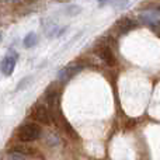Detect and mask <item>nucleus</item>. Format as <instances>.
<instances>
[{"label":"nucleus","instance_id":"obj_1","mask_svg":"<svg viewBox=\"0 0 160 160\" xmlns=\"http://www.w3.org/2000/svg\"><path fill=\"white\" fill-rule=\"evenodd\" d=\"M41 136V128L37 124H25L18 129V139L22 142H34Z\"/></svg>","mask_w":160,"mask_h":160},{"label":"nucleus","instance_id":"obj_2","mask_svg":"<svg viewBox=\"0 0 160 160\" xmlns=\"http://www.w3.org/2000/svg\"><path fill=\"white\" fill-rule=\"evenodd\" d=\"M139 20L142 24H146L149 28H152L153 31L159 32L160 31V11H145V13L139 14Z\"/></svg>","mask_w":160,"mask_h":160},{"label":"nucleus","instance_id":"obj_3","mask_svg":"<svg viewBox=\"0 0 160 160\" xmlns=\"http://www.w3.org/2000/svg\"><path fill=\"white\" fill-rule=\"evenodd\" d=\"M96 52L108 66H114V65H115V56H114L112 49H111V47L107 42L100 41L98 44L96 45Z\"/></svg>","mask_w":160,"mask_h":160},{"label":"nucleus","instance_id":"obj_4","mask_svg":"<svg viewBox=\"0 0 160 160\" xmlns=\"http://www.w3.org/2000/svg\"><path fill=\"white\" fill-rule=\"evenodd\" d=\"M17 53L14 52H10L8 55H6L3 58V61L0 62V69H2L3 75L4 76H11L14 72V68H16V63H17Z\"/></svg>","mask_w":160,"mask_h":160},{"label":"nucleus","instance_id":"obj_5","mask_svg":"<svg viewBox=\"0 0 160 160\" xmlns=\"http://www.w3.org/2000/svg\"><path fill=\"white\" fill-rule=\"evenodd\" d=\"M83 66L82 65H69V66H65L63 69H61L58 72V80L62 83L69 82L72 78H75L79 72H82Z\"/></svg>","mask_w":160,"mask_h":160},{"label":"nucleus","instance_id":"obj_6","mask_svg":"<svg viewBox=\"0 0 160 160\" xmlns=\"http://www.w3.org/2000/svg\"><path fill=\"white\" fill-rule=\"evenodd\" d=\"M32 115L35 118V121L41 122L42 125H49L51 124V117H49V112L48 110L44 107V105L38 104L34 107V111H32Z\"/></svg>","mask_w":160,"mask_h":160},{"label":"nucleus","instance_id":"obj_7","mask_svg":"<svg viewBox=\"0 0 160 160\" xmlns=\"http://www.w3.org/2000/svg\"><path fill=\"white\" fill-rule=\"evenodd\" d=\"M115 25L118 27L119 32H128V31L133 30L136 27V22L133 20L128 18V17H124V18H119L118 21L115 22Z\"/></svg>","mask_w":160,"mask_h":160},{"label":"nucleus","instance_id":"obj_8","mask_svg":"<svg viewBox=\"0 0 160 160\" xmlns=\"http://www.w3.org/2000/svg\"><path fill=\"white\" fill-rule=\"evenodd\" d=\"M37 42H38V37H37V34L35 32H28L27 35H25L22 44H24L25 48H32V47L37 45Z\"/></svg>","mask_w":160,"mask_h":160},{"label":"nucleus","instance_id":"obj_9","mask_svg":"<svg viewBox=\"0 0 160 160\" xmlns=\"http://www.w3.org/2000/svg\"><path fill=\"white\" fill-rule=\"evenodd\" d=\"M4 160H25V155L21 152V150H13V152L7 153L4 156Z\"/></svg>","mask_w":160,"mask_h":160},{"label":"nucleus","instance_id":"obj_10","mask_svg":"<svg viewBox=\"0 0 160 160\" xmlns=\"http://www.w3.org/2000/svg\"><path fill=\"white\" fill-rule=\"evenodd\" d=\"M112 7L115 10H125L128 7V0H112Z\"/></svg>","mask_w":160,"mask_h":160},{"label":"nucleus","instance_id":"obj_11","mask_svg":"<svg viewBox=\"0 0 160 160\" xmlns=\"http://www.w3.org/2000/svg\"><path fill=\"white\" fill-rule=\"evenodd\" d=\"M30 78H27V79H24V80H22V82H21V84H18V86H17V90H21V88H24V86L25 84H27V82H30Z\"/></svg>","mask_w":160,"mask_h":160},{"label":"nucleus","instance_id":"obj_12","mask_svg":"<svg viewBox=\"0 0 160 160\" xmlns=\"http://www.w3.org/2000/svg\"><path fill=\"white\" fill-rule=\"evenodd\" d=\"M80 11H82V8L80 7H72L70 8V13L72 14H78V13H80Z\"/></svg>","mask_w":160,"mask_h":160},{"label":"nucleus","instance_id":"obj_13","mask_svg":"<svg viewBox=\"0 0 160 160\" xmlns=\"http://www.w3.org/2000/svg\"><path fill=\"white\" fill-rule=\"evenodd\" d=\"M98 2L100 3H104V2H107V0H98Z\"/></svg>","mask_w":160,"mask_h":160},{"label":"nucleus","instance_id":"obj_14","mask_svg":"<svg viewBox=\"0 0 160 160\" xmlns=\"http://www.w3.org/2000/svg\"><path fill=\"white\" fill-rule=\"evenodd\" d=\"M0 42H2V35H0Z\"/></svg>","mask_w":160,"mask_h":160}]
</instances>
